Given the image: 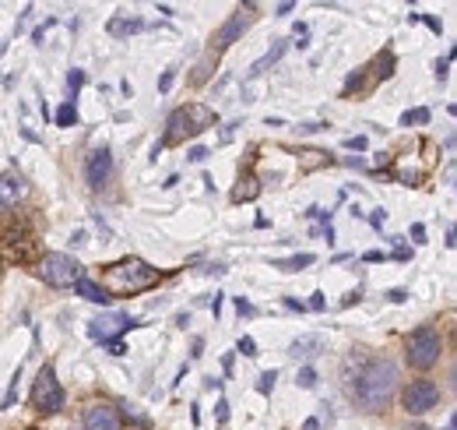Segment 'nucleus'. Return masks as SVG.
<instances>
[{
  "mask_svg": "<svg viewBox=\"0 0 457 430\" xmlns=\"http://www.w3.org/2000/svg\"><path fill=\"white\" fill-rule=\"evenodd\" d=\"M419 21H426V25H429V28H433V32H437V36H440V32H444V25H440V21H437V18H433V14H419Z\"/></svg>",
  "mask_w": 457,
  "mask_h": 430,
  "instance_id": "473e14b6",
  "label": "nucleus"
},
{
  "mask_svg": "<svg viewBox=\"0 0 457 430\" xmlns=\"http://www.w3.org/2000/svg\"><path fill=\"white\" fill-rule=\"evenodd\" d=\"M303 430H320V420H306V427Z\"/></svg>",
  "mask_w": 457,
  "mask_h": 430,
  "instance_id": "8fccbe9b",
  "label": "nucleus"
},
{
  "mask_svg": "<svg viewBox=\"0 0 457 430\" xmlns=\"http://www.w3.org/2000/svg\"><path fill=\"white\" fill-rule=\"evenodd\" d=\"M292 11H295V4H288V0H285V4H278V7H274V14H278V18H285V14H292Z\"/></svg>",
  "mask_w": 457,
  "mask_h": 430,
  "instance_id": "a19ab883",
  "label": "nucleus"
},
{
  "mask_svg": "<svg viewBox=\"0 0 457 430\" xmlns=\"http://www.w3.org/2000/svg\"><path fill=\"white\" fill-rule=\"evenodd\" d=\"M440 353H444V338L433 324H419L408 338V363L415 370H429L440 363Z\"/></svg>",
  "mask_w": 457,
  "mask_h": 430,
  "instance_id": "7ed1b4c3",
  "label": "nucleus"
},
{
  "mask_svg": "<svg viewBox=\"0 0 457 430\" xmlns=\"http://www.w3.org/2000/svg\"><path fill=\"white\" fill-rule=\"evenodd\" d=\"M85 430H120V413L109 402H91L85 410Z\"/></svg>",
  "mask_w": 457,
  "mask_h": 430,
  "instance_id": "9b49d317",
  "label": "nucleus"
},
{
  "mask_svg": "<svg viewBox=\"0 0 457 430\" xmlns=\"http://www.w3.org/2000/svg\"><path fill=\"white\" fill-rule=\"evenodd\" d=\"M359 300H363V293H359V290H352V293L342 300V307H352V304H359Z\"/></svg>",
  "mask_w": 457,
  "mask_h": 430,
  "instance_id": "37998d69",
  "label": "nucleus"
},
{
  "mask_svg": "<svg viewBox=\"0 0 457 430\" xmlns=\"http://www.w3.org/2000/svg\"><path fill=\"white\" fill-rule=\"evenodd\" d=\"M342 378H345V392L349 399L366 410V413H380L387 410V402L398 392V367L387 356H373L369 349H352L342 363Z\"/></svg>",
  "mask_w": 457,
  "mask_h": 430,
  "instance_id": "f257e3e1",
  "label": "nucleus"
},
{
  "mask_svg": "<svg viewBox=\"0 0 457 430\" xmlns=\"http://www.w3.org/2000/svg\"><path fill=\"white\" fill-rule=\"evenodd\" d=\"M53 120H57V127H75V123H78V103H71V100H67L64 107L57 109V116H53Z\"/></svg>",
  "mask_w": 457,
  "mask_h": 430,
  "instance_id": "6ab92c4d",
  "label": "nucleus"
},
{
  "mask_svg": "<svg viewBox=\"0 0 457 430\" xmlns=\"http://www.w3.org/2000/svg\"><path fill=\"white\" fill-rule=\"evenodd\" d=\"M324 163L331 166L335 159H331L327 152H306V159H303V170H317V166H324Z\"/></svg>",
  "mask_w": 457,
  "mask_h": 430,
  "instance_id": "aec40b11",
  "label": "nucleus"
},
{
  "mask_svg": "<svg viewBox=\"0 0 457 430\" xmlns=\"http://www.w3.org/2000/svg\"><path fill=\"white\" fill-rule=\"evenodd\" d=\"M141 28H145L141 18H113L109 21V32L113 36H130V32H141Z\"/></svg>",
  "mask_w": 457,
  "mask_h": 430,
  "instance_id": "a211bd4d",
  "label": "nucleus"
},
{
  "mask_svg": "<svg viewBox=\"0 0 457 430\" xmlns=\"http://www.w3.org/2000/svg\"><path fill=\"white\" fill-rule=\"evenodd\" d=\"M383 222H387V212H383V209H376V212L369 215V226H373V229H380Z\"/></svg>",
  "mask_w": 457,
  "mask_h": 430,
  "instance_id": "4c0bfd02",
  "label": "nucleus"
},
{
  "mask_svg": "<svg viewBox=\"0 0 457 430\" xmlns=\"http://www.w3.org/2000/svg\"><path fill=\"white\" fill-rule=\"evenodd\" d=\"M32 410H35V413H46V417L64 410V388H60V381H57L53 363L39 367V374H35V385H32Z\"/></svg>",
  "mask_w": 457,
  "mask_h": 430,
  "instance_id": "39448f33",
  "label": "nucleus"
},
{
  "mask_svg": "<svg viewBox=\"0 0 457 430\" xmlns=\"http://www.w3.org/2000/svg\"><path fill=\"white\" fill-rule=\"evenodd\" d=\"M285 50H288V43H285V39H278L272 50H268V53H264V57H261V60H257L254 68H250V78H257V75H261L264 68H272L274 60H281V53H285Z\"/></svg>",
  "mask_w": 457,
  "mask_h": 430,
  "instance_id": "dca6fc26",
  "label": "nucleus"
},
{
  "mask_svg": "<svg viewBox=\"0 0 457 430\" xmlns=\"http://www.w3.org/2000/svg\"><path fill=\"white\" fill-rule=\"evenodd\" d=\"M82 85H85V71H78V68H75V71L67 75V89H71V103L78 100V92H82Z\"/></svg>",
  "mask_w": 457,
  "mask_h": 430,
  "instance_id": "5701e85b",
  "label": "nucleus"
},
{
  "mask_svg": "<svg viewBox=\"0 0 457 430\" xmlns=\"http://www.w3.org/2000/svg\"><path fill=\"white\" fill-rule=\"evenodd\" d=\"M218 420H222V424L229 420V402H225V399H218Z\"/></svg>",
  "mask_w": 457,
  "mask_h": 430,
  "instance_id": "49530a36",
  "label": "nucleus"
},
{
  "mask_svg": "<svg viewBox=\"0 0 457 430\" xmlns=\"http://www.w3.org/2000/svg\"><path fill=\"white\" fill-rule=\"evenodd\" d=\"M254 11H257V4H243V7H236V14H232L218 32H215V39H211V43H215V50L232 46V43H236L250 25H254Z\"/></svg>",
  "mask_w": 457,
  "mask_h": 430,
  "instance_id": "0eeeda50",
  "label": "nucleus"
},
{
  "mask_svg": "<svg viewBox=\"0 0 457 430\" xmlns=\"http://www.w3.org/2000/svg\"><path fill=\"white\" fill-rule=\"evenodd\" d=\"M440 402V385L437 381H412L408 388H405V395H401V406H405V413H412V417H422V413H429L433 406Z\"/></svg>",
  "mask_w": 457,
  "mask_h": 430,
  "instance_id": "423d86ee",
  "label": "nucleus"
},
{
  "mask_svg": "<svg viewBox=\"0 0 457 430\" xmlns=\"http://www.w3.org/2000/svg\"><path fill=\"white\" fill-rule=\"evenodd\" d=\"M102 283H106L102 290H113V293L127 297V293H145V290L159 286L162 275H159V268H152V265L141 261V258H123V261L106 265Z\"/></svg>",
  "mask_w": 457,
  "mask_h": 430,
  "instance_id": "f03ea898",
  "label": "nucleus"
},
{
  "mask_svg": "<svg viewBox=\"0 0 457 430\" xmlns=\"http://www.w3.org/2000/svg\"><path fill=\"white\" fill-rule=\"evenodd\" d=\"M324 127H327V123H299L295 131H299V134H317V131H324Z\"/></svg>",
  "mask_w": 457,
  "mask_h": 430,
  "instance_id": "f704fd0d",
  "label": "nucleus"
},
{
  "mask_svg": "<svg viewBox=\"0 0 457 430\" xmlns=\"http://www.w3.org/2000/svg\"><path fill=\"white\" fill-rule=\"evenodd\" d=\"M25 191H28V184H25V177L21 173H0V212H11L21 198H25Z\"/></svg>",
  "mask_w": 457,
  "mask_h": 430,
  "instance_id": "9d476101",
  "label": "nucleus"
},
{
  "mask_svg": "<svg viewBox=\"0 0 457 430\" xmlns=\"http://www.w3.org/2000/svg\"><path fill=\"white\" fill-rule=\"evenodd\" d=\"M39 279L46 286H53V290H67V286H75L82 279V265L71 254L53 251V254H43L39 258Z\"/></svg>",
  "mask_w": 457,
  "mask_h": 430,
  "instance_id": "20e7f679",
  "label": "nucleus"
},
{
  "mask_svg": "<svg viewBox=\"0 0 457 430\" xmlns=\"http://www.w3.org/2000/svg\"><path fill=\"white\" fill-rule=\"evenodd\" d=\"M236 311H240V318H254L257 315V307L250 300H243V297H236Z\"/></svg>",
  "mask_w": 457,
  "mask_h": 430,
  "instance_id": "c85d7f7f",
  "label": "nucleus"
},
{
  "mask_svg": "<svg viewBox=\"0 0 457 430\" xmlns=\"http://www.w3.org/2000/svg\"><path fill=\"white\" fill-rule=\"evenodd\" d=\"M447 68H451V60H447V57H444V60H437V78H440V82L447 78Z\"/></svg>",
  "mask_w": 457,
  "mask_h": 430,
  "instance_id": "79ce46f5",
  "label": "nucleus"
},
{
  "mask_svg": "<svg viewBox=\"0 0 457 430\" xmlns=\"http://www.w3.org/2000/svg\"><path fill=\"white\" fill-rule=\"evenodd\" d=\"M345 145H349L352 152H363V148H366V138H363V134H356V138H349Z\"/></svg>",
  "mask_w": 457,
  "mask_h": 430,
  "instance_id": "ea45409f",
  "label": "nucleus"
},
{
  "mask_svg": "<svg viewBox=\"0 0 457 430\" xmlns=\"http://www.w3.org/2000/svg\"><path fill=\"white\" fill-rule=\"evenodd\" d=\"M222 367H225V374H232V353L222 356Z\"/></svg>",
  "mask_w": 457,
  "mask_h": 430,
  "instance_id": "09e8293b",
  "label": "nucleus"
},
{
  "mask_svg": "<svg viewBox=\"0 0 457 430\" xmlns=\"http://www.w3.org/2000/svg\"><path fill=\"white\" fill-rule=\"evenodd\" d=\"M173 82H177V68L162 71V78H159V92H169V89H173Z\"/></svg>",
  "mask_w": 457,
  "mask_h": 430,
  "instance_id": "cd10ccee",
  "label": "nucleus"
},
{
  "mask_svg": "<svg viewBox=\"0 0 457 430\" xmlns=\"http://www.w3.org/2000/svg\"><path fill=\"white\" fill-rule=\"evenodd\" d=\"M324 307H327V300H324V293L317 290V293L310 297V311H324Z\"/></svg>",
  "mask_w": 457,
  "mask_h": 430,
  "instance_id": "2f4dec72",
  "label": "nucleus"
},
{
  "mask_svg": "<svg viewBox=\"0 0 457 430\" xmlns=\"http://www.w3.org/2000/svg\"><path fill=\"white\" fill-rule=\"evenodd\" d=\"M138 318H130V315H123V311H109V315H102V318H95L89 322V335L95 342H113L120 331H127V328H138Z\"/></svg>",
  "mask_w": 457,
  "mask_h": 430,
  "instance_id": "6e6552de",
  "label": "nucleus"
},
{
  "mask_svg": "<svg viewBox=\"0 0 457 430\" xmlns=\"http://www.w3.org/2000/svg\"><path fill=\"white\" fill-rule=\"evenodd\" d=\"M363 261H369V265H376V261H387V254H383V251H366Z\"/></svg>",
  "mask_w": 457,
  "mask_h": 430,
  "instance_id": "58836bf2",
  "label": "nucleus"
},
{
  "mask_svg": "<svg viewBox=\"0 0 457 430\" xmlns=\"http://www.w3.org/2000/svg\"><path fill=\"white\" fill-rule=\"evenodd\" d=\"M324 349H327V338H324V335H299V338H292L288 356H295V360H313V356L324 353Z\"/></svg>",
  "mask_w": 457,
  "mask_h": 430,
  "instance_id": "f8f14e48",
  "label": "nucleus"
},
{
  "mask_svg": "<svg viewBox=\"0 0 457 430\" xmlns=\"http://www.w3.org/2000/svg\"><path fill=\"white\" fill-rule=\"evenodd\" d=\"M412 240H415V243H426V226H422V222L412 226Z\"/></svg>",
  "mask_w": 457,
  "mask_h": 430,
  "instance_id": "c9c22d12",
  "label": "nucleus"
},
{
  "mask_svg": "<svg viewBox=\"0 0 457 430\" xmlns=\"http://www.w3.org/2000/svg\"><path fill=\"white\" fill-rule=\"evenodd\" d=\"M113 177V155L109 148H95L89 159H85V180H89L91 191H102Z\"/></svg>",
  "mask_w": 457,
  "mask_h": 430,
  "instance_id": "1a4fd4ad",
  "label": "nucleus"
},
{
  "mask_svg": "<svg viewBox=\"0 0 457 430\" xmlns=\"http://www.w3.org/2000/svg\"><path fill=\"white\" fill-rule=\"evenodd\" d=\"M317 258L313 254H292V258H285V261H272L274 268H281V272H303V268H310Z\"/></svg>",
  "mask_w": 457,
  "mask_h": 430,
  "instance_id": "f3484780",
  "label": "nucleus"
},
{
  "mask_svg": "<svg viewBox=\"0 0 457 430\" xmlns=\"http://www.w3.org/2000/svg\"><path fill=\"white\" fill-rule=\"evenodd\" d=\"M236 349H240V353H243V356H250V360H254V356H257V342H254V338H250V335H243V338H240V342H236Z\"/></svg>",
  "mask_w": 457,
  "mask_h": 430,
  "instance_id": "bb28decb",
  "label": "nucleus"
},
{
  "mask_svg": "<svg viewBox=\"0 0 457 430\" xmlns=\"http://www.w3.org/2000/svg\"><path fill=\"white\" fill-rule=\"evenodd\" d=\"M211 315H215V322H218V315H222V293H215V300H211Z\"/></svg>",
  "mask_w": 457,
  "mask_h": 430,
  "instance_id": "c03bdc74",
  "label": "nucleus"
},
{
  "mask_svg": "<svg viewBox=\"0 0 457 430\" xmlns=\"http://www.w3.org/2000/svg\"><path fill=\"white\" fill-rule=\"evenodd\" d=\"M186 159H190V163H204V159H208V148H204V145H193V148L186 152Z\"/></svg>",
  "mask_w": 457,
  "mask_h": 430,
  "instance_id": "c756f323",
  "label": "nucleus"
},
{
  "mask_svg": "<svg viewBox=\"0 0 457 430\" xmlns=\"http://www.w3.org/2000/svg\"><path fill=\"white\" fill-rule=\"evenodd\" d=\"M75 290H78V297H85L89 304H98V307H109V300H113L98 283H91V279H85V275L75 283Z\"/></svg>",
  "mask_w": 457,
  "mask_h": 430,
  "instance_id": "ddd939ff",
  "label": "nucleus"
},
{
  "mask_svg": "<svg viewBox=\"0 0 457 430\" xmlns=\"http://www.w3.org/2000/svg\"><path fill=\"white\" fill-rule=\"evenodd\" d=\"M186 324H190V311H180L177 315V328H186Z\"/></svg>",
  "mask_w": 457,
  "mask_h": 430,
  "instance_id": "de8ad7c7",
  "label": "nucleus"
},
{
  "mask_svg": "<svg viewBox=\"0 0 457 430\" xmlns=\"http://www.w3.org/2000/svg\"><path fill=\"white\" fill-rule=\"evenodd\" d=\"M106 349H109L113 356H123V353H127V346H123L120 338H113V342H106Z\"/></svg>",
  "mask_w": 457,
  "mask_h": 430,
  "instance_id": "e433bc0d",
  "label": "nucleus"
},
{
  "mask_svg": "<svg viewBox=\"0 0 457 430\" xmlns=\"http://www.w3.org/2000/svg\"><path fill=\"white\" fill-rule=\"evenodd\" d=\"M53 25V18H46V25H39V28H32V43H43V36H46V28Z\"/></svg>",
  "mask_w": 457,
  "mask_h": 430,
  "instance_id": "72a5a7b5",
  "label": "nucleus"
},
{
  "mask_svg": "<svg viewBox=\"0 0 457 430\" xmlns=\"http://www.w3.org/2000/svg\"><path fill=\"white\" fill-rule=\"evenodd\" d=\"M285 307H288V311H299V315L306 311V304H299V300H292V297H285Z\"/></svg>",
  "mask_w": 457,
  "mask_h": 430,
  "instance_id": "a18cd8bd",
  "label": "nucleus"
},
{
  "mask_svg": "<svg viewBox=\"0 0 457 430\" xmlns=\"http://www.w3.org/2000/svg\"><path fill=\"white\" fill-rule=\"evenodd\" d=\"M18 381H21V367L14 370V378H11V385H7V395H4V406H0V410H11V406H14V399H18Z\"/></svg>",
  "mask_w": 457,
  "mask_h": 430,
  "instance_id": "393cba45",
  "label": "nucleus"
},
{
  "mask_svg": "<svg viewBox=\"0 0 457 430\" xmlns=\"http://www.w3.org/2000/svg\"><path fill=\"white\" fill-rule=\"evenodd\" d=\"M274 381H278V370H264V374L257 378V392H261V395H272Z\"/></svg>",
  "mask_w": 457,
  "mask_h": 430,
  "instance_id": "a878e982",
  "label": "nucleus"
},
{
  "mask_svg": "<svg viewBox=\"0 0 457 430\" xmlns=\"http://www.w3.org/2000/svg\"><path fill=\"white\" fill-rule=\"evenodd\" d=\"M383 297H387L390 304H405V300H408V290H387Z\"/></svg>",
  "mask_w": 457,
  "mask_h": 430,
  "instance_id": "7c9ffc66",
  "label": "nucleus"
},
{
  "mask_svg": "<svg viewBox=\"0 0 457 430\" xmlns=\"http://www.w3.org/2000/svg\"><path fill=\"white\" fill-rule=\"evenodd\" d=\"M376 68H380V71H376V78H390V75H394V53H390V50H387V53H380Z\"/></svg>",
  "mask_w": 457,
  "mask_h": 430,
  "instance_id": "4be33fe9",
  "label": "nucleus"
},
{
  "mask_svg": "<svg viewBox=\"0 0 457 430\" xmlns=\"http://www.w3.org/2000/svg\"><path fill=\"white\" fill-rule=\"evenodd\" d=\"M261 195V184H257V177L254 173H243L240 177V184H236V191H232V202L240 205V202H254Z\"/></svg>",
  "mask_w": 457,
  "mask_h": 430,
  "instance_id": "4468645a",
  "label": "nucleus"
},
{
  "mask_svg": "<svg viewBox=\"0 0 457 430\" xmlns=\"http://www.w3.org/2000/svg\"><path fill=\"white\" fill-rule=\"evenodd\" d=\"M7 258H11V261H14V258H18V261H32V258H35V240H32V236H21V243H18L14 236H7Z\"/></svg>",
  "mask_w": 457,
  "mask_h": 430,
  "instance_id": "2eb2a0df",
  "label": "nucleus"
},
{
  "mask_svg": "<svg viewBox=\"0 0 457 430\" xmlns=\"http://www.w3.org/2000/svg\"><path fill=\"white\" fill-rule=\"evenodd\" d=\"M401 123H405V127H412V123H429V109H408V113H401Z\"/></svg>",
  "mask_w": 457,
  "mask_h": 430,
  "instance_id": "b1692460",
  "label": "nucleus"
},
{
  "mask_svg": "<svg viewBox=\"0 0 457 430\" xmlns=\"http://www.w3.org/2000/svg\"><path fill=\"white\" fill-rule=\"evenodd\" d=\"M295 385H299V388H306V392H310V388H317V370H313V367H299Z\"/></svg>",
  "mask_w": 457,
  "mask_h": 430,
  "instance_id": "412c9836",
  "label": "nucleus"
}]
</instances>
